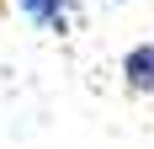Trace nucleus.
<instances>
[{
  "mask_svg": "<svg viewBox=\"0 0 154 149\" xmlns=\"http://www.w3.org/2000/svg\"><path fill=\"white\" fill-rule=\"evenodd\" d=\"M11 5L37 32H69V21H75V0H11Z\"/></svg>",
  "mask_w": 154,
  "mask_h": 149,
  "instance_id": "f257e3e1",
  "label": "nucleus"
},
{
  "mask_svg": "<svg viewBox=\"0 0 154 149\" xmlns=\"http://www.w3.org/2000/svg\"><path fill=\"white\" fill-rule=\"evenodd\" d=\"M122 85L133 90V96H149L154 90V37L149 43H133L122 53Z\"/></svg>",
  "mask_w": 154,
  "mask_h": 149,
  "instance_id": "f03ea898",
  "label": "nucleus"
},
{
  "mask_svg": "<svg viewBox=\"0 0 154 149\" xmlns=\"http://www.w3.org/2000/svg\"><path fill=\"white\" fill-rule=\"evenodd\" d=\"M112 5H122V0H112Z\"/></svg>",
  "mask_w": 154,
  "mask_h": 149,
  "instance_id": "7ed1b4c3",
  "label": "nucleus"
}]
</instances>
